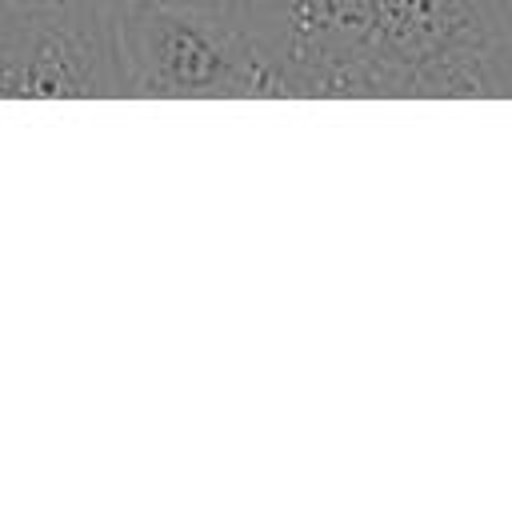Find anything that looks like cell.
<instances>
[{"label":"cell","instance_id":"7a4b0ae2","mask_svg":"<svg viewBox=\"0 0 512 512\" xmlns=\"http://www.w3.org/2000/svg\"><path fill=\"white\" fill-rule=\"evenodd\" d=\"M128 100L116 0L0 8V100Z\"/></svg>","mask_w":512,"mask_h":512},{"label":"cell","instance_id":"3957f363","mask_svg":"<svg viewBox=\"0 0 512 512\" xmlns=\"http://www.w3.org/2000/svg\"><path fill=\"white\" fill-rule=\"evenodd\" d=\"M44 4H60V0H0V8H44Z\"/></svg>","mask_w":512,"mask_h":512},{"label":"cell","instance_id":"6da1fadb","mask_svg":"<svg viewBox=\"0 0 512 512\" xmlns=\"http://www.w3.org/2000/svg\"><path fill=\"white\" fill-rule=\"evenodd\" d=\"M128 100H268L244 36L196 0H116Z\"/></svg>","mask_w":512,"mask_h":512}]
</instances>
